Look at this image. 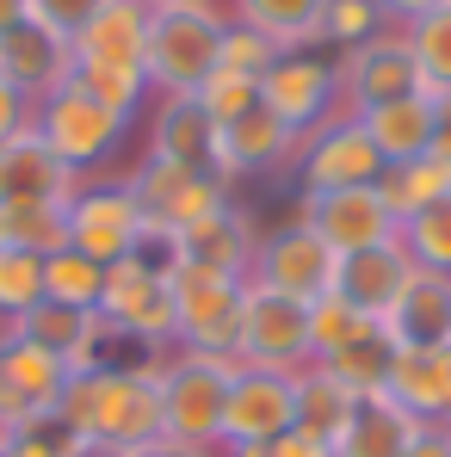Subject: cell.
I'll use <instances>...</instances> for the list:
<instances>
[{"mask_svg":"<svg viewBox=\"0 0 451 457\" xmlns=\"http://www.w3.org/2000/svg\"><path fill=\"white\" fill-rule=\"evenodd\" d=\"M56 414L80 433V445L93 452H130L161 433V395H155V378H137V371H75Z\"/></svg>","mask_w":451,"mask_h":457,"instance_id":"6da1fadb","label":"cell"},{"mask_svg":"<svg viewBox=\"0 0 451 457\" xmlns=\"http://www.w3.org/2000/svg\"><path fill=\"white\" fill-rule=\"evenodd\" d=\"M241 371L235 353H167L155 371L161 395V433L186 445H223V408H229V378Z\"/></svg>","mask_w":451,"mask_h":457,"instance_id":"7a4b0ae2","label":"cell"},{"mask_svg":"<svg viewBox=\"0 0 451 457\" xmlns=\"http://www.w3.org/2000/svg\"><path fill=\"white\" fill-rule=\"evenodd\" d=\"M235 25L229 0H205V6H161L149 19V56L143 75L149 93H198V80L217 69L223 56V31Z\"/></svg>","mask_w":451,"mask_h":457,"instance_id":"3957f363","label":"cell"},{"mask_svg":"<svg viewBox=\"0 0 451 457\" xmlns=\"http://www.w3.org/2000/svg\"><path fill=\"white\" fill-rule=\"evenodd\" d=\"M31 124H38V137L63 154L80 179H99L105 161L124 149V137H130V118L105 112V105H99L87 87H75V80H63L50 99H38V118H31Z\"/></svg>","mask_w":451,"mask_h":457,"instance_id":"277c9868","label":"cell"},{"mask_svg":"<svg viewBox=\"0 0 451 457\" xmlns=\"http://www.w3.org/2000/svg\"><path fill=\"white\" fill-rule=\"evenodd\" d=\"M389 167L372 149L359 112H334L328 124H315L309 137H297V161H291V179H297V198L315 192H347V186H377Z\"/></svg>","mask_w":451,"mask_h":457,"instance_id":"5b68a950","label":"cell"},{"mask_svg":"<svg viewBox=\"0 0 451 457\" xmlns=\"http://www.w3.org/2000/svg\"><path fill=\"white\" fill-rule=\"evenodd\" d=\"M260 105L291 130V137H309L315 124H328L340 105V62L328 50H279V62L260 75Z\"/></svg>","mask_w":451,"mask_h":457,"instance_id":"8992f818","label":"cell"},{"mask_svg":"<svg viewBox=\"0 0 451 457\" xmlns=\"http://www.w3.org/2000/svg\"><path fill=\"white\" fill-rule=\"evenodd\" d=\"M143 204L130 192L124 173H99V179H80V192L69 198V247L99 260V266H118L137 253V235H143Z\"/></svg>","mask_w":451,"mask_h":457,"instance_id":"52a82bcc","label":"cell"},{"mask_svg":"<svg viewBox=\"0 0 451 457\" xmlns=\"http://www.w3.org/2000/svg\"><path fill=\"white\" fill-rule=\"evenodd\" d=\"M334 272H340V253L303 223V217H291V223H279V228L260 235V247H254V272H247V278L315 309L322 297H334Z\"/></svg>","mask_w":451,"mask_h":457,"instance_id":"ba28073f","label":"cell"},{"mask_svg":"<svg viewBox=\"0 0 451 457\" xmlns=\"http://www.w3.org/2000/svg\"><path fill=\"white\" fill-rule=\"evenodd\" d=\"M235 359L241 365H266V371H303L315 359V346H309V303L285 297V291H266V285L247 278Z\"/></svg>","mask_w":451,"mask_h":457,"instance_id":"9c48e42d","label":"cell"},{"mask_svg":"<svg viewBox=\"0 0 451 457\" xmlns=\"http://www.w3.org/2000/svg\"><path fill=\"white\" fill-rule=\"evenodd\" d=\"M241 291H247V278L180 266L173 272V346L180 353H235Z\"/></svg>","mask_w":451,"mask_h":457,"instance_id":"30bf717a","label":"cell"},{"mask_svg":"<svg viewBox=\"0 0 451 457\" xmlns=\"http://www.w3.org/2000/svg\"><path fill=\"white\" fill-rule=\"evenodd\" d=\"M297 371H266L241 365L229 378V408H223V445H272L297 427ZM217 445V452H223Z\"/></svg>","mask_w":451,"mask_h":457,"instance_id":"8fae6325","label":"cell"},{"mask_svg":"<svg viewBox=\"0 0 451 457\" xmlns=\"http://www.w3.org/2000/svg\"><path fill=\"white\" fill-rule=\"evenodd\" d=\"M99 315H105L118 334L155 346V353H173V278H161L149 266H137V260L105 266Z\"/></svg>","mask_w":451,"mask_h":457,"instance_id":"7c38bea8","label":"cell"},{"mask_svg":"<svg viewBox=\"0 0 451 457\" xmlns=\"http://www.w3.org/2000/svg\"><path fill=\"white\" fill-rule=\"evenodd\" d=\"M63 389H69V365L56 353H44L19 328H0V427L6 433L50 414L63 402Z\"/></svg>","mask_w":451,"mask_h":457,"instance_id":"4fadbf2b","label":"cell"},{"mask_svg":"<svg viewBox=\"0 0 451 457\" xmlns=\"http://www.w3.org/2000/svg\"><path fill=\"white\" fill-rule=\"evenodd\" d=\"M124 179H130L137 204H143L149 217H161V223H173V228H198L205 217H217V211L235 204V186H223L217 173L167 167V161H149V154H143Z\"/></svg>","mask_w":451,"mask_h":457,"instance_id":"5bb4252c","label":"cell"},{"mask_svg":"<svg viewBox=\"0 0 451 457\" xmlns=\"http://www.w3.org/2000/svg\"><path fill=\"white\" fill-rule=\"evenodd\" d=\"M340 62V105L347 112H372L383 99H402V93H427L421 87V69H414V50H408V31L389 25L377 31L372 44L334 56Z\"/></svg>","mask_w":451,"mask_h":457,"instance_id":"9a60e30c","label":"cell"},{"mask_svg":"<svg viewBox=\"0 0 451 457\" xmlns=\"http://www.w3.org/2000/svg\"><path fill=\"white\" fill-rule=\"evenodd\" d=\"M297 217L334 253H359V247H377V241H396V211L377 186H347V192H315V198H297Z\"/></svg>","mask_w":451,"mask_h":457,"instance_id":"2e32d148","label":"cell"},{"mask_svg":"<svg viewBox=\"0 0 451 457\" xmlns=\"http://www.w3.org/2000/svg\"><path fill=\"white\" fill-rule=\"evenodd\" d=\"M291 161H297V137L266 105L241 112L235 124H217V179L235 192L266 179V173H291Z\"/></svg>","mask_w":451,"mask_h":457,"instance_id":"e0dca14e","label":"cell"},{"mask_svg":"<svg viewBox=\"0 0 451 457\" xmlns=\"http://www.w3.org/2000/svg\"><path fill=\"white\" fill-rule=\"evenodd\" d=\"M80 192V173L31 130H19L13 143H0V211L6 204H69Z\"/></svg>","mask_w":451,"mask_h":457,"instance_id":"ac0fdd59","label":"cell"},{"mask_svg":"<svg viewBox=\"0 0 451 457\" xmlns=\"http://www.w3.org/2000/svg\"><path fill=\"white\" fill-rule=\"evenodd\" d=\"M149 161L217 173V124L192 93H161L149 99Z\"/></svg>","mask_w":451,"mask_h":457,"instance_id":"d6986e66","label":"cell"},{"mask_svg":"<svg viewBox=\"0 0 451 457\" xmlns=\"http://www.w3.org/2000/svg\"><path fill=\"white\" fill-rule=\"evenodd\" d=\"M69 75H75V50H69V37H56V31L31 25V19H19L13 31H0V80L19 87L31 105L50 99Z\"/></svg>","mask_w":451,"mask_h":457,"instance_id":"ffe728a7","label":"cell"},{"mask_svg":"<svg viewBox=\"0 0 451 457\" xmlns=\"http://www.w3.org/2000/svg\"><path fill=\"white\" fill-rule=\"evenodd\" d=\"M149 19H155L149 0H105L87 19V31L69 44L75 69H143V56H149Z\"/></svg>","mask_w":451,"mask_h":457,"instance_id":"44dd1931","label":"cell"},{"mask_svg":"<svg viewBox=\"0 0 451 457\" xmlns=\"http://www.w3.org/2000/svg\"><path fill=\"white\" fill-rule=\"evenodd\" d=\"M414 278V260L402 241H377V247H359V253H340V272H334V297L359 315H389L402 285Z\"/></svg>","mask_w":451,"mask_h":457,"instance_id":"7402d4cb","label":"cell"},{"mask_svg":"<svg viewBox=\"0 0 451 457\" xmlns=\"http://www.w3.org/2000/svg\"><path fill=\"white\" fill-rule=\"evenodd\" d=\"M396 353H402V340L389 334V321L365 315V321H359V328H347L328 353H315V365H328V371L347 383L353 395H377V389H389Z\"/></svg>","mask_w":451,"mask_h":457,"instance_id":"603a6c76","label":"cell"},{"mask_svg":"<svg viewBox=\"0 0 451 457\" xmlns=\"http://www.w3.org/2000/svg\"><path fill=\"white\" fill-rule=\"evenodd\" d=\"M433 118H439L433 93H402V99H383L372 112H359V124H365L372 149L383 154V167H408V161L433 154Z\"/></svg>","mask_w":451,"mask_h":457,"instance_id":"cb8c5ba5","label":"cell"},{"mask_svg":"<svg viewBox=\"0 0 451 457\" xmlns=\"http://www.w3.org/2000/svg\"><path fill=\"white\" fill-rule=\"evenodd\" d=\"M414 433H421V420L389 389H377V395L353 402V414H347V427L334 439V457H408Z\"/></svg>","mask_w":451,"mask_h":457,"instance_id":"d4e9b609","label":"cell"},{"mask_svg":"<svg viewBox=\"0 0 451 457\" xmlns=\"http://www.w3.org/2000/svg\"><path fill=\"white\" fill-rule=\"evenodd\" d=\"M389 395L421 420V427H451V346H402Z\"/></svg>","mask_w":451,"mask_h":457,"instance_id":"484cf974","label":"cell"},{"mask_svg":"<svg viewBox=\"0 0 451 457\" xmlns=\"http://www.w3.org/2000/svg\"><path fill=\"white\" fill-rule=\"evenodd\" d=\"M402 346H451V272H421L402 285L396 309L383 315Z\"/></svg>","mask_w":451,"mask_h":457,"instance_id":"4316f807","label":"cell"},{"mask_svg":"<svg viewBox=\"0 0 451 457\" xmlns=\"http://www.w3.org/2000/svg\"><path fill=\"white\" fill-rule=\"evenodd\" d=\"M180 241H186V266H198V272H229V278H247V272H254V247H260V235H254V223H247L241 204L205 217L198 228H180Z\"/></svg>","mask_w":451,"mask_h":457,"instance_id":"83f0119b","label":"cell"},{"mask_svg":"<svg viewBox=\"0 0 451 457\" xmlns=\"http://www.w3.org/2000/svg\"><path fill=\"white\" fill-rule=\"evenodd\" d=\"M13 328H19L25 340H38L44 353H56V359L69 365V378H75V371L93 365V340H99L105 321H99V309H69V303H50V297H44V303L31 309L25 321H13Z\"/></svg>","mask_w":451,"mask_h":457,"instance_id":"f1b7e54d","label":"cell"},{"mask_svg":"<svg viewBox=\"0 0 451 457\" xmlns=\"http://www.w3.org/2000/svg\"><path fill=\"white\" fill-rule=\"evenodd\" d=\"M291 383H297V433H315V439H328V445H334L359 395L334 378L328 365H315V359H309V365H303Z\"/></svg>","mask_w":451,"mask_h":457,"instance_id":"f546056e","label":"cell"},{"mask_svg":"<svg viewBox=\"0 0 451 457\" xmlns=\"http://www.w3.org/2000/svg\"><path fill=\"white\" fill-rule=\"evenodd\" d=\"M328 0H229L235 25H254L260 37H272L279 50H309L315 25H322Z\"/></svg>","mask_w":451,"mask_h":457,"instance_id":"4dcf8cb0","label":"cell"},{"mask_svg":"<svg viewBox=\"0 0 451 457\" xmlns=\"http://www.w3.org/2000/svg\"><path fill=\"white\" fill-rule=\"evenodd\" d=\"M377 192L389 198V211H396V223H402V217H414V211L451 198V161L421 154V161H408V167H389V173L377 179Z\"/></svg>","mask_w":451,"mask_h":457,"instance_id":"1f68e13d","label":"cell"},{"mask_svg":"<svg viewBox=\"0 0 451 457\" xmlns=\"http://www.w3.org/2000/svg\"><path fill=\"white\" fill-rule=\"evenodd\" d=\"M0 247H19V253H63L69 247V204H6L0 211Z\"/></svg>","mask_w":451,"mask_h":457,"instance_id":"d6a6232c","label":"cell"},{"mask_svg":"<svg viewBox=\"0 0 451 457\" xmlns=\"http://www.w3.org/2000/svg\"><path fill=\"white\" fill-rule=\"evenodd\" d=\"M377 31H389L383 0H328V6H322V25H315V50L347 56V50L372 44Z\"/></svg>","mask_w":451,"mask_h":457,"instance_id":"836d02e7","label":"cell"},{"mask_svg":"<svg viewBox=\"0 0 451 457\" xmlns=\"http://www.w3.org/2000/svg\"><path fill=\"white\" fill-rule=\"evenodd\" d=\"M99 291H105V266H99V260H87L75 247H63V253L44 260V297H50V303L99 309Z\"/></svg>","mask_w":451,"mask_h":457,"instance_id":"e575fe53","label":"cell"},{"mask_svg":"<svg viewBox=\"0 0 451 457\" xmlns=\"http://www.w3.org/2000/svg\"><path fill=\"white\" fill-rule=\"evenodd\" d=\"M408 31V50H414V69H421V87L427 93H451V6L402 25Z\"/></svg>","mask_w":451,"mask_h":457,"instance_id":"d590c367","label":"cell"},{"mask_svg":"<svg viewBox=\"0 0 451 457\" xmlns=\"http://www.w3.org/2000/svg\"><path fill=\"white\" fill-rule=\"evenodd\" d=\"M396 241L408 247V260H414L421 272H451V198L414 211V217H402Z\"/></svg>","mask_w":451,"mask_h":457,"instance_id":"8d00e7d4","label":"cell"},{"mask_svg":"<svg viewBox=\"0 0 451 457\" xmlns=\"http://www.w3.org/2000/svg\"><path fill=\"white\" fill-rule=\"evenodd\" d=\"M38 303H44V260L19 253V247H0V328L25 321Z\"/></svg>","mask_w":451,"mask_h":457,"instance_id":"74e56055","label":"cell"},{"mask_svg":"<svg viewBox=\"0 0 451 457\" xmlns=\"http://www.w3.org/2000/svg\"><path fill=\"white\" fill-rule=\"evenodd\" d=\"M87 445H80V433L50 408V414H38V420H25V427H13L6 433V445H0V457H80Z\"/></svg>","mask_w":451,"mask_h":457,"instance_id":"f35d334b","label":"cell"},{"mask_svg":"<svg viewBox=\"0 0 451 457\" xmlns=\"http://www.w3.org/2000/svg\"><path fill=\"white\" fill-rule=\"evenodd\" d=\"M192 99L211 112V124H235L241 112H254V105H260V80L229 75V69H211V75L198 80V93H192Z\"/></svg>","mask_w":451,"mask_h":457,"instance_id":"ab89813d","label":"cell"},{"mask_svg":"<svg viewBox=\"0 0 451 457\" xmlns=\"http://www.w3.org/2000/svg\"><path fill=\"white\" fill-rule=\"evenodd\" d=\"M272 62H279V44H272V37H260L254 25H229V31H223V56H217V69L260 80Z\"/></svg>","mask_w":451,"mask_h":457,"instance_id":"60d3db41","label":"cell"},{"mask_svg":"<svg viewBox=\"0 0 451 457\" xmlns=\"http://www.w3.org/2000/svg\"><path fill=\"white\" fill-rule=\"evenodd\" d=\"M137 266H149L161 278H173L180 266H186V241H180V228L161 223V217H143V235H137V253H130Z\"/></svg>","mask_w":451,"mask_h":457,"instance_id":"b9f144b4","label":"cell"},{"mask_svg":"<svg viewBox=\"0 0 451 457\" xmlns=\"http://www.w3.org/2000/svg\"><path fill=\"white\" fill-rule=\"evenodd\" d=\"M99 6H105V0H25V19L75 44L80 31H87V19H93Z\"/></svg>","mask_w":451,"mask_h":457,"instance_id":"7bdbcfd3","label":"cell"},{"mask_svg":"<svg viewBox=\"0 0 451 457\" xmlns=\"http://www.w3.org/2000/svg\"><path fill=\"white\" fill-rule=\"evenodd\" d=\"M31 118H38V105H31L19 87H6V80H0V143H13L19 130H31Z\"/></svg>","mask_w":451,"mask_h":457,"instance_id":"ee69618b","label":"cell"},{"mask_svg":"<svg viewBox=\"0 0 451 457\" xmlns=\"http://www.w3.org/2000/svg\"><path fill=\"white\" fill-rule=\"evenodd\" d=\"M124 457H223V452H211V445H186V439L155 433V439H143V445H130Z\"/></svg>","mask_w":451,"mask_h":457,"instance_id":"f6af8a7d","label":"cell"},{"mask_svg":"<svg viewBox=\"0 0 451 457\" xmlns=\"http://www.w3.org/2000/svg\"><path fill=\"white\" fill-rule=\"evenodd\" d=\"M272 457H334V445L328 439H315V433H285V439H272Z\"/></svg>","mask_w":451,"mask_h":457,"instance_id":"bcb514c9","label":"cell"},{"mask_svg":"<svg viewBox=\"0 0 451 457\" xmlns=\"http://www.w3.org/2000/svg\"><path fill=\"white\" fill-rule=\"evenodd\" d=\"M451 0H383V12H389V25H414V19H427V12H439Z\"/></svg>","mask_w":451,"mask_h":457,"instance_id":"7dc6e473","label":"cell"},{"mask_svg":"<svg viewBox=\"0 0 451 457\" xmlns=\"http://www.w3.org/2000/svg\"><path fill=\"white\" fill-rule=\"evenodd\" d=\"M408 457H451V427H421Z\"/></svg>","mask_w":451,"mask_h":457,"instance_id":"c3c4849f","label":"cell"},{"mask_svg":"<svg viewBox=\"0 0 451 457\" xmlns=\"http://www.w3.org/2000/svg\"><path fill=\"white\" fill-rule=\"evenodd\" d=\"M433 105H439V118H433V154L451 161V93H433Z\"/></svg>","mask_w":451,"mask_h":457,"instance_id":"681fc988","label":"cell"},{"mask_svg":"<svg viewBox=\"0 0 451 457\" xmlns=\"http://www.w3.org/2000/svg\"><path fill=\"white\" fill-rule=\"evenodd\" d=\"M25 19V0H0V31H13Z\"/></svg>","mask_w":451,"mask_h":457,"instance_id":"f907efd6","label":"cell"},{"mask_svg":"<svg viewBox=\"0 0 451 457\" xmlns=\"http://www.w3.org/2000/svg\"><path fill=\"white\" fill-rule=\"evenodd\" d=\"M223 457H272V445H223Z\"/></svg>","mask_w":451,"mask_h":457,"instance_id":"816d5d0a","label":"cell"},{"mask_svg":"<svg viewBox=\"0 0 451 457\" xmlns=\"http://www.w3.org/2000/svg\"><path fill=\"white\" fill-rule=\"evenodd\" d=\"M155 12H161V6H205V0H149Z\"/></svg>","mask_w":451,"mask_h":457,"instance_id":"f5cc1de1","label":"cell"},{"mask_svg":"<svg viewBox=\"0 0 451 457\" xmlns=\"http://www.w3.org/2000/svg\"><path fill=\"white\" fill-rule=\"evenodd\" d=\"M80 457H118V452H93V445H87V452H80Z\"/></svg>","mask_w":451,"mask_h":457,"instance_id":"db71d44e","label":"cell"},{"mask_svg":"<svg viewBox=\"0 0 451 457\" xmlns=\"http://www.w3.org/2000/svg\"><path fill=\"white\" fill-rule=\"evenodd\" d=\"M0 445H6V427H0Z\"/></svg>","mask_w":451,"mask_h":457,"instance_id":"11a10c76","label":"cell"}]
</instances>
